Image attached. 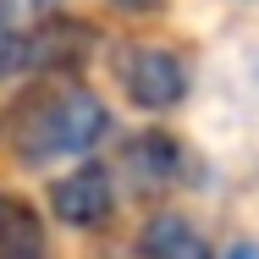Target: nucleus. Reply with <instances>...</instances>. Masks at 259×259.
<instances>
[{
	"mask_svg": "<svg viewBox=\"0 0 259 259\" xmlns=\"http://www.w3.org/2000/svg\"><path fill=\"white\" fill-rule=\"evenodd\" d=\"M110 138V105L77 77H39L0 116V149L22 171H45L55 160H94Z\"/></svg>",
	"mask_w": 259,
	"mask_h": 259,
	"instance_id": "nucleus-1",
	"label": "nucleus"
},
{
	"mask_svg": "<svg viewBox=\"0 0 259 259\" xmlns=\"http://www.w3.org/2000/svg\"><path fill=\"white\" fill-rule=\"evenodd\" d=\"M110 77L121 89V100L144 116H171L177 105L188 100L193 89V66L188 55L171 50V45H155V39H127L110 50Z\"/></svg>",
	"mask_w": 259,
	"mask_h": 259,
	"instance_id": "nucleus-2",
	"label": "nucleus"
},
{
	"mask_svg": "<svg viewBox=\"0 0 259 259\" xmlns=\"http://www.w3.org/2000/svg\"><path fill=\"white\" fill-rule=\"evenodd\" d=\"M116 209H121V188L105 160H77L50 182V215L72 232H105Z\"/></svg>",
	"mask_w": 259,
	"mask_h": 259,
	"instance_id": "nucleus-3",
	"label": "nucleus"
},
{
	"mask_svg": "<svg viewBox=\"0 0 259 259\" xmlns=\"http://www.w3.org/2000/svg\"><path fill=\"white\" fill-rule=\"evenodd\" d=\"M121 171L138 193H171L177 182H188V149L165 127H144L121 144Z\"/></svg>",
	"mask_w": 259,
	"mask_h": 259,
	"instance_id": "nucleus-4",
	"label": "nucleus"
},
{
	"mask_svg": "<svg viewBox=\"0 0 259 259\" xmlns=\"http://www.w3.org/2000/svg\"><path fill=\"white\" fill-rule=\"evenodd\" d=\"M138 259H215L209 254L204 226L182 209H155L144 226H138Z\"/></svg>",
	"mask_w": 259,
	"mask_h": 259,
	"instance_id": "nucleus-5",
	"label": "nucleus"
},
{
	"mask_svg": "<svg viewBox=\"0 0 259 259\" xmlns=\"http://www.w3.org/2000/svg\"><path fill=\"white\" fill-rule=\"evenodd\" d=\"M50 254V226L28 193L0 188V259H45Z\"/></svg>",
	"mask_w": 259,
	"mask_h": 259,
	"instance_id": "nucleus-6",
	"label": "nucleus"
},
{
	"mask_svg": "<svg viewBox=\"0 0 259 259\" xmlns=\"http://www.w3.org/2000/svg\"><path fill=\"white\" fill-rule=\"evenodd\" d=\"M28 28H33V17H22L11 0H0V83H6V77H22V61H28Z\"/></svg>",
	"mask_w": 259,
	"mask_h": 259,
	"instance_id": "nucleus-7",
	"label": "nucleus"
},
{
	"mask_svg": "<svg viewBox=\"0 0 259 259\" xmlns=\"http://www.w3.org/2000/svg\"><path fill=\"white\" fill-rule=\"evenodd\" d=\"M105 6H116L121 17H155V11H165V0H105Z\"/></svg>",
	"mask_w": 259,
	"mask_h": 259,
	"instance_id": "nucleus-8",
	"label": "nucleus"
},
{
	"mask_svg": "<svg viewBox=\"0 0 259 259\" xmlns=\"http://www.w3.org/2000/svg\"><path fill=\"white\" fill-rule=\"evenodd\" d=\"M11 6H17L22 17H33V22H39V17H55V11L66 6V0H11Z\"/></svg>",
	"mask_w": 259,
	"mask_h": 259,
	"instance_id": "nucleus-9",
	"label": "nucleus"
},
{
	"mask_svg": "<svg viewBox=\"0 0 259 259\" xmlns=\"http://www.w3.org/2000/svg\"><path fill=\"white\" fill-rule=\"evenodd\" d=\"M221 259H259V248H254V243H232Z\"/></svg>",
	"mask_w": 259,
	"mask_h": 259,
	"instance_id": "nucleus-10",
	"label": "nucleus"
},
{
	"mask_svg": "<svg viewBox=\"0 0 259 259\" xmlns=\"http://www.w3.org/2000/svg\"><path fill=\"white\" fill-rule=\"evenodd\" d=\"M254 66H259V61H254Z\"/></svg>",
	"mask_w": 259,
	"mask_h": 259,
	"instance_id": "nucleus-11",
	"label": "nucleus"
}]
</instances>
